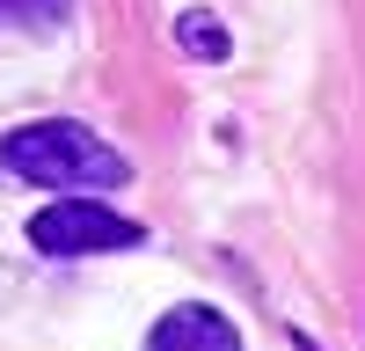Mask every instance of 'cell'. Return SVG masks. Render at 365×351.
<instances>
[{
  "instance_id": "obj_2",
  "label": "cell",
  "mask_w": 365,
  "mask_h": 351,
  "mask_svg": "<svg viewBox=\"0 0 365 351\" xmlns=\"http://www.w3.org/2000/svg\"><path fill=\"white\" fill-rule=\"evenodd\" d=\"M29 242L44 256H117V249H139L146 227L125 220L103 198H58V205H44V213L29 220Z\"/></svg>"
},
{
  "instance_id": "obj_3",
  "label": "cell",
  "mask_w": 365,
  "mask_h": 351,
  "mask_svg": "<svg viewBox=\"0 0 365 351\" xmlns=\"http://www.w3.org/2000/svg\"><path fill=\"white\" fill-rule=\"evenodd\" d=\"M146 351H241V330L220 315V307H168L154 322V337H146Z\"/></svg>"
},
{
  "instance_id": "obj_4",
  "label": "cell",
  "mask_w": 365,
  "mask_h": 351,
  "mask_svg": "<svg viewBox=\"0 0 365 351\" xmlns=\"http://www.w3.org/2000/svg\"><path fill=\"white\" fill-rule=\"evenodd\" d=\"M73 0H0V29H66Z\"/></svg>"
},
{
  "instance_id": "obj_6",
  "label": "cell",
  "mask_w": 365,
  "mask_h": 351,
  "mask_svg": "<svg viewBox=\"0 0 365 351\" xmlns=\"http://www.w3.org/2000/svg\"><path fill=\"white\" fill-rule=\"evenodd\" d=\"M299 351H314V344H307V337H299Z\"/></svg>"
},
{
  "instance_id": "obj_5",
  "label": "cell",
  "mask_w": 365,
  "mask_h": 351,
  "mask_svg": "<svg viewBox=\"0 0 365 351\" xmlns=\"http://www.w3.org/2000/svg\"><path fill=\"white\" fill-rule=\"evenodd\" d=\"M175 37H182V51H197V58H227V29L212 22L205 8L182 15V22H175Z\"/></svg>"
},
{
  "instance_id": "obj_1",
  "label": "cell",
  "mask_w": 365,
  "mask_h": 351,
  "mask_svg": "<svg viewBox=\"0 0 365 351\" xmlns=\"http://www.w3.org/2000/svg\"><path fill=\"white\" fill-rule=\"evenodd\" d=\"M0 168L22 176L37 190H66V198H88V190H117L132 176V161L117 154L110 139H96L73 117H37V125H15L0 132Z\"/></svg>"
}]
</instances>
